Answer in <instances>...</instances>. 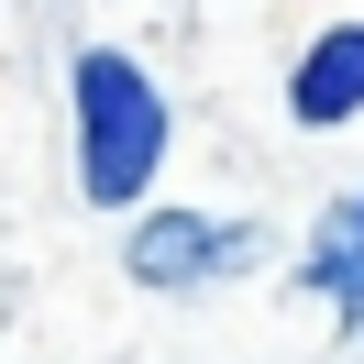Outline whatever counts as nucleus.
Returning <instances> with one entry per match:
<instances>
[{"label": "nucleus", "instance_id": "obj_1", "mask_svg": "<svg viewBox=\"0 0 364 364\" xmlns=\"http://www.w3.org/2000/svg\"><path fill=\"white\" fill-rule=\"evenodd\" d=\"M67 100H77V188L100 210L144 199L155 166H166V89L122 45H77L67 55Z\"/></svg>", "mask_w": 364, "mask_h": 364}, {"label": "nucleus", "instance_id": "obj_2", "mask_svg": "<svg viewBox=\"0 0 364 364\" xmlns=\"http://www.w3.org/2000/svg\"><path fill=\"white\" fill-rule=\"evenodd\" d=\"M243 254H254V232L221 221V210H155V221H133L122 265H133L144 287H221Z\"/></svg>", "mask_w": 364, "mask_h": 364}, {"label": "nucleus", "instance_id": "obj_3", "mask_svg": "<svg viewBox=\"0 0 364 364\" xmlns=\"http://www.w3.org/2000/svg\"><path fill=\"white\" fill-rule=\"evenodd\" d=\"M287 111L309 122V133H331V122H353V111H364V23H331L309 55H298Z\"/></svg>", "mask_w": 364, "mask_h": 364}, {"label": "nucleus", "instance_id": "obj_4", "mask_svg": "<svg viewBox=\"0 0 364 364\" xmlns=\"http://www.w3.org/2000/svg\"><path fill=\"white\" fill-rule=\"evenodd\" d=\"M298 276H309L342 320H364V188L320 210V232H309V254H298Z\"/></svg>", "mask_w": 364, "mask_h": 364}]
</instances>
